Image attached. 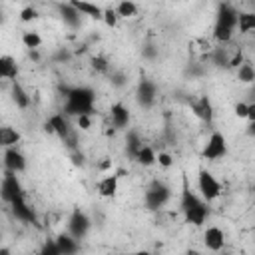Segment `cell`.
Wrapping results in <instances>:
<instances>
[{
  "label": "cell",
  "mask_w": 255,
  "mask_h": 255,
  "mask_svg": "<svg viewBox=\"0 0 255 255\" xmlns=\"http://www.w3.org/2000/svg\"><path fill=\"white\" fill-rule=\"evenodd\" d=\"M227 56H225V50H215V54H213V62L217 64V66H227Z\"/></svg>",
  "instance_id": "cell-36"
},
{
  "label": "cell",
  "mask_w": 255,
  "mask_h": 255,
  "mask_svg": "<svg viewBox=\"0 0 255 255\" xmlns=\"http://www.w3.org/2000/svg\"><path fill=\"white\" fill-rule=\"evenodd\" d=\"M189 255H201V253H197V251H191V253H189Z\"/></svg>",
  "instance_id": "cell-48"
},
{
  "label": "cell",
  "mask_w": 255,
  "mask_h": 255,
  "mask_svg": "<svg viewBox=\"0 0 255 255\" xmlns=\"http://www.w3.org/2000/svg\"><path fill=\"white\" fill-rule=\"evenodd\" d=\"M0 245H2V233H0Z\"/></svg>",
  "instance_id": "cell-49"
},
{
  "label": "cell",
  "mask_w": 255,
  "mask_h": 255,
  "mask_svg": "<svg viewBox=\"0 0 255 255\" xmlns=\"http://www.w3.org/2000/svg\"><path fill=\"white\" fill-rule=\"evenodd\" d=\"M102 20H104L110 28H114V26L118 24V14H116V10H114V8H106V10L102 12Z\"/></svg>",
  "instance_id": "cell-31"
},
{
  "label": "cell",
  "mask_w": 255,
  "mask_h": 255,
  "mask_svg": "<svg viewBox=\"0 0 255 255\" xmlns=\"http://www.w3.org/2000/svg\"><path fill=\"white\" fill-rule=\"evenodd\" d=\"M76 124H78V128H80V129H84V131H86V129H90V128H92V118H90L88 114L78 116V118H76Z\"/></svg>",
  "instance_id": "cell-34"
},
{
  "label": "cell",
  "mask_w": 255,
  "mask_h": 255,
  "mask_svg": "<svg viewBox=\"0 0 255 255\" xmlns=\"http://www.w3.org/2000/svg\"><path fill=\"white\" fill-rule=\"evenodd\" d=\"M28 54H30V58H32L34 62H38V60H40V54H38V50H28Z\"/></svg>",
  "instance_id": "cell-42"
},
{
  "label": "cell",
  "mask_w": 255,
  "mask_h": 255,
  "mask_svg": "<svg viewBox=\"0 0 255 255\" xmlns=\"http://www.w3.org/2000/svg\"><path fill=\"white\" fill-rule=\"evenodd\" d=\"M58 10H60V14H62V18H64V22L68 26H72V28L80 26V14L70 4H58Z\"/></svg>",
  "instance_id": "cell-22"
},
{
  "label": "cell",
  "mask_w": 255,
  "mask_h": 255,
  "mask_svg": "<svg viewBox=\"0 0 255 255\" xmlns=\"http://www.w3.org/2000/svg\"><path fill=\"white\" fill-rule=\"evenodd\" d=\"M155 163H159L161 167H171L173 165V157L167 153V151H159L155 155Z\"/></svg>",
  "instance_id": "cell-33"
},
{
  "label": "cell",
  "mask_w": 255,
  "mask_h": 255,
  "mask_svg": "<svg viewBox=\"0 0 255 255\" xmlns=\"http://www.w3.org/2000/svg\"><path fill=\"white\" fill-rule=\"evenodd\" d=\"M40 255H60V251H58V247H56L54 241H46L44 247H42V251H40Z\"/></svg>",
  "instance_id": "cell-35"
},
{
  "label": "cell",
  "mask_w": 255,
  "mask_h": 255,
  "mask_svg": "<svg viewBox=\"0 0 255 255\" xmlns=\"http://www.w3.org/2000/svg\"><path fill=\"white\" fill-rule=\"evenodd\" d=\"M225 153H227V141H225L223 133H219V131H213V133L209 135V139H207L205 147H203V157L213 161V159H219V157H223Z\"/></svg>",
  "instance_id": "cell-7"
},
{
  "label": "cell",
  "mask_w": 255,
  "mask_h": 255,
  "mask_svg": "<svg viewBox=\"0 0 255 255\" xmlns=\"http://www.w3.org/2000/svg\"><path fill=\"white\" fill-rule=\"evenodd\" d=\"M213 38H215L217 42H229V40L233 38V30L215 24V28H213Z\"/></svg>",
  "instance_id": "cell-29"
},
{
  "label": "cell",
  "mask_w": 255,
  "mask_h": 255,
  "mask_svg": "<svg viewBox=\"0 0 255 255\" xmlns=\"http://www.w3.org/2000/svg\"><path fill=\"white\" fill-rule=\"evenodd\" d=\"M56 247H58V251H60V255H76L78 253V249H80V243H78V239H74L72 235H68V233H60L58 237H56Z\"/></svg>",
  "instance_id": "cell-15"
},
{
  "label": "cell",
  "mask_w": 255,
  "mask_h": 255,
  "mask_svg": "<svg viewBox=\"0 0 255 255\" xmlns=\"http://www.w3.org/2000/svg\"><path fill=\"white\" fill-rule=\"evenodd\" d=\"M191 110H193V114H195L199 120H203V122H207V124L213 120V106H211V102H209L207 96H201V98H197L195 102H191Z\"/></svg>",
  "instance_id": "cell-13"
},
{
  "label": "cell",
  "mask_w": 255,
  "mask_h": 255,
  "mask_svg": "<svg viewBox=\"0 0 255 255\" xmlns=\"http://www.w3.org/2000/svg\"><path fill=\"white\" fill-rule=\"evenodd\" d=\"M155 155H157V153H155L149 145H141L139 151L135 153V161H137L139 165H143V167H149V165L155 163Z\"/></svg>",
  "instance_id": "cell-23"
},
{
  "label": "cell",
  "mask_w": 255,
  "mask_h": 255,
  "mask_svg": "<svg viewBox=\"0 0 255 255\" xmlns=\"http://www.w3.org/2000/svg\"><path fill=\"white\" fill-rule=\"evenodd\" d=\"M110 118H112L114 128L124 129V128H128V124H129V110H128L124 104L118 102V104L112 106V110H110Z\"/></svg>",
  "instance_id": "cell-14"
},
{
  "label": "cell",
  "mask_w": 255,
  "mask_h": 255,
  "mask_svg": "<svg viewBox=\"0 0 255 255\" xmlns=\"http://www.w3.org/2000/svg\"><path fill=\"white\" fill-rule=\"evenodd\" d=\"M22 44L28 48V50H38L40 44H42V38L38 32H24L22 36Z\"/></svg>",
  "instance_id": "cell-28"
},
{
  "label": "cell",
  "mask_w": 255,
  "mask_h": 255,
  "mask_svg": "<svg viewBox=\"0 0 255 255\" xmlns=\"http://www.w3.org/2000/svg\"><path fill=\"white\" fill-rule=\"evenodd\" d=\"M12 100H14V104L18 106V108H22V110H26L28 106H30V96H28V92L22 88V84H18V82H12Z\"/></svg>",
  "instance_id": "cell-21"
},
{
  "label": "cell",
  "mask_w": 255,
  "mask_h": 255,
  "mask_svg": "<svg viewBox=\"0 0 255 255\" xmlns=\"http://www.w3.org/2000/svg\"><path fill=\"white\" fill-rule=\"evenodd\" d=\"M100 167H102V169H108V167H110V161H104V163H100Z\"/></svg>",
  "instance_id": "cell-47"
},
{
  "label": "cell",
  "mask_w": 255,
  "mask_h": 255,
  "mask_svg": "<svg viewBox=\"0 0 255 255\" xmlns=\"http://www.w3.org/2000/svg\"><path fill=\"white\" fill-rule=\"evenodd\" d=\"M4 167L6 171H12V173H20L26 169V157L22 151H18L16 147H8L4 151Z\"/></svg>",
  "instance_id": "cell-8"
},
{
  "label": "cell",
  "mask_w": 255,
  "mask_h": 255,
  "mask_svg": "<svg viewBox=\"0 0 255 255\" xmlns=\"http://www.w3.org/2000/svg\"><path fill=\"white\" fill-rule=\"evenodd\" d=\"M153 54H155V52H153V50H151V46H147V50H145V56H149V58H151V56H153Z\"/></svg>",
  "instance_id": "cell-45"
},
{
  "label": "cell",
  "mask_w": 255,
  "mask_h": 255,
  "mask_svg": "<svg viewBox=\"0 0 255 255\" xmlns=\"http://www.w3.org/2000/svg\"><path fill=\"white\" fill-rule=\"evenodd\" d=\"M112 84H114V86H124V84H126V76H124L122 72L112 74Z\"/></svg>",
  "instance_id": "cell-39"
},
{
  "label": "cell",
  "mask_w": 255,
  "mask_h": 255,
  "mask_svg": "<svg viewBox=\"0 0 255 255\" xmlns=\"http://www.w3.org/2000/svg\"><path fill=\"white\" fill-rule=\"evenodd\" d=\"M197 189L201 193V199L203 201H213L221 195V183L215 179V175L207 169H201L199 175H197Z\"/></svg>",
  "instance_id": "cell-3"
},
{
  "label": "cell",
  "mask_w": 255,
  "mask_h": 255,
  "mask_svg": "<svg viewBox=\"0 0 255 255\" xmlns=\"http://www.w3.org/2000/svg\"><path fill=\"white\" fill-rule=\"evenodd\" d=\"M116 191H118V175L110 173V175H106L104 179L98 181V193L102 197H114Z\"/></svg>",
  "instance_id": "cell-19"
},
{
  "label": "cell",
  "mask_w": 255,
  "mask_h": 255,
  "mask_svg": "<svg viewBox=\"0 0 255 255\" xmlns=\"http://www.w3.org/2000/svg\"><path fill=\"white\" fill-rule=\"evenodd\" d=\"M92 68H94L96 72L106 74V72L110 70V62H108L104 56H94V58H92Z\"/></svg>",
  "instance_id": "cell-30"
},
{
  "label": "cell",
  "mask_w": 255,
  "mask_h": 255,
  "mask_svg": "<svg viewBox=\"0 0 255 255\" xmlns=\"http://www.w3.org/2000/svg\"><path fill=\"white\" fill-rule=\"evenodd\" d=\"M203 243L209 251H221L225 245V235L219 227H207L203 233Z\"/></svg>",
  "instance_id": "cell-12"
},
{
  "label": "cell",
  "mask_w": 255,
  "mask_h": 255,
  "mask_svg": "<svg viewBox=\"0 0 255 255\" xmlns=\"http://www.w3.org/2000/svg\"><path fill=\"white\" fill-rule=\"evenodd\" d=\"M247 108H249V104L239 102V104L235 106V116H237V118H247Z\"/></svg>",
  "instance_id": "cell-38"
},
{
  "label": "cell",
  "mask_w": 255,
  "mask_h": 255,
  "mask_svg": "<svg viewBox=\"0 0 255 255\" xmlns=\"http://www.w3.org/2000/svg\"><path fill=\"white\" fill-rule=\"evenodd\" d=\"M18 141H20V133L14 128H10V126L0 128V147L8 149V147H14Z\"/></svg>",
  "instance_id": "cell-20"
},
{
  "label": "cell",
  "mask_w": 255,
  "mask_h": 255,
  "mask_svg": "<svg viewBox=\"0 0 255 255\" xmlns=\"http://www.w3.org/2000/svg\"><path fill=\"white\" fill-rule=\"evenodd\" d=\"M237 16H239V12H237L233 6H229V4H219L215 24H217V26H225V28H229V30H235V28H237Z\"/></svg>",
  "instance_id": "cell-11"
},
{
  "label": "cell",
  "mask_w": 255,
  "mask_h": 255,
  "mask_svg": "<svg viewBox=\"0 0 255 255\" xmlns=\"http://www.w3.org/2000/svg\"><path fill=\"white\" fill-rule=\"evenodd\" d=\"M241 64H243V54H241V52H235V56L227 60V66H229V68H239Z\"/></svg>",
  "instance_id": "cell-37"
},
{
  "label": "cell",
  "mask_w": 255,
  "mask_h": 255,
  "mask_svg": "<svg viewBox=\"0 0 255 255\" xmlns=\"http://www.w3.org/2000/svg\"><path fill=\"white\" fill-rule=\"evenodd\" d=\"M237 80H239L241 84H251V82H255V70H253V66L243 62V64L239 66V72H237Z\"/></svg>",
  "instance_id": "cell-27"
},
{
  "label": "cell",
  "mask_w": 255,
  "mask_h": 255,
  "mask_svg": "<svg viewBox=\"0 0 255 255\" xmlns=\"http://www.w3.org/2000/svg\"><path fill=\"white\" fill-rule=\"evenodd\" d=\"M56 60H70V52L60 50V52H58V56H56Z\"/></svg>",
  "instance_id": "cell-41"
},
{
  "label": "cell",
  "mask_w": 255,
  "mask_h": 255,
  "mask_svg": "<svg viewBox=\"0 0 255 255\" xmlns=\"http://www.w3.org/2000/svg\"><path fill=\"white\" fill-rule=\"evenodd\" d=\"M18 76V64L12 56H0V80H12L16 82Z\"/></svg>",
  "instance_id": "cell-17"
},
{
  "label": "cell",
  "mask_w": 255,
  "mask_h": 255,
  "mask_svg": "<svg viewBox=\"0 0 255 255\" xmlns=\"http://www.w3.org/2000/svg\"><path fill=\"white\" fill-rule=\"evenodd\" d=\"M181 211H183V217L187 223L191 225H203V221L207 219L209 215V207H207V201H203L199 195H195L187 183L183 185V191H181Z\"/></svg>",
  "instance_id": "cell-2"
},
{
  "label": "cell",
  "mask_w": 255,
  "mask_h": 255,
  "mask_svg": "<svg viewBox=\"0 0 255 255\" xmlns=\"http://www.w3.org/2000/svg\"><path fill=\"white\" fill-rule=\"evenodd\" d=\"M143 143H141V139H139V135H137V131H128V155L131 157V159H135V153L139 151V147H141Z\"/></svg>",
  "instance_id": "cell-25"
},
{
  "label": "cell",
  "mask_w": 255,
  "mask_h": 255,
  "mask_svg": "<svg viewBox=\"0 0 255 255\" xmlns=\"http://www.w3.org/2000/svg\"><path fill=\"white\" fill-rule=\"evenodd\" d=\"M20 197H24V189H22L18 175L12 171H6L2 177V183H0V199L6 203H12Z\"/></svg>",
  "instance_id": "cell-4"
},
{
  "label": "cell",
  "mask_w": 255,
  "mask_h": 255,
  "mask_svg": "<svg viewBox=\"0 0 255 255\" xmlns=\"http://www.w3.org/2000/svg\"><path fill=\"white\" fill-rule=\"evenodd\" d=\"M155 94H157V86L151 80H141L137 86V104L143 108H151L155 102Z\"/></svg>",
  "instance_id": "cell-9"
},
{
  "label": "cell",
  "mask_w": 255,
  "mask_h": 255,
  "mask_svg": "<svg viewBox=\"0 0 255 255\" xmlns=\"http://www.w3.org/2000/svg\"><path fill=\"white\" fill-rule=\"evenodd\" d=\"M237 26H239V32H243V34L255 30V14H251V12H241V14L237 16Z\"/></svg>",
  "instance_id": "cell-24"
},
{
  "label": "cell",
  "mask_w": 255,
  "mask_h": 255,
  "mask_svg": "<svg viewBox=\"0 0 255 255\" xmlns=\"http://www.w3.org/2000/svg\"><path fill=\"white\" fill-rule=\"evenodd\" d=\"M36 18H38V10H36L34 6L22 8V12H20V20H22V22H32V20H36Z\"/></svg>",
  "instance_id": "cell-32"
},
{
  "label": "cell",
  "mask_w": 255,
  "mask_h": 255,
  "mask_svg": "<svg viewBox=\"0 0 255 255\" xmlns=\"http://www.w3.org/2000/svg\"><path fill=\"white\" fill-rule=\"evenodd\" d=\"M68 4H70V6H72V8H74V10L80 14V16L84 14V16L96 18V20H100V18H102V12H104L100 6L90 4V2H82V0H80V2H78V0H72V2H68Z\"/></svg>",
  "instance_id": "cell-18"
},
{
  "label": "cell",
  "mask_w": 255,
  "mask_h": 255,
  "mask_svg": "<svg viewBox=\"0 0 255 255\" xmlns=\"http://www.w3.org/2000/svg\"><path fill=\"white\" fill-rule=\"evenodd\" d=\"M129 255H151L149 251H135V253H129Z\"/></svg>",
  "instance_id": "cell-46"
},
{
  "label": "cell",
  "mask_w": 255,
  "mask_h": 255,
  "mask_svg": "<svg viewBox=\"0 0 255 255\" xmlns=\"http://www.w3.org/2000/svg\"><path fill=\"white\" fill-rule=\"evenodd\" d=\"M10 209H12V215H14L18 221H22V223H36V213H34V209L26 203L24 197L12 201V203H10Z\"/></svg>",
  "instance_id": "cell-10"
},
{
  "label": "cell",
  "mask_w": 255,
  "mask_h": 255,
  "mask_svg": "<svg viewBox=\"0 0 255 255\" xmlns=\"http://www.w3.org/2000/svg\"><path fill=\"white\" fill-rule=\"evenodd\" d=\"M62 94L66 96V106H64V112L68 116H92L94 112V90L92 88H86V86H76V88H66L62 90Z\"/></svg>",
  "instance_id": "cell-1"
},
{
  "label": "cell",
  "mask_w": 255,
  "mask_h": 255,
  "mask_svg": "<svg viewBox=\"0 0 255 255\" xmlns=\"http://www.w3.org/2000/svg\"><path fill=\"white\" fill-rule=\"evenodd\" d=\"M0 255H12V251H10L8 247H2V245H0Z\"/></svg>",
  "instance_id": "cell-43"
},
{
  "label": "cell",
  "mask_w": 255,
  "mask_h": 255,
  "mask_svg": "<svg viewBox=\"0 0 255 255\" xmlns=\"http://www.w3.org/2000/svg\"><path fill=\"white\" fill-rule=\"evenodd\" d=\"M169 197H171L169 187L165 183H161V181H153L147 187V191L143 195V201H145L147 209H159L169 201Z\"/></svg>",
  "instance_id": "cell-5"
},
{
  "label": "cell",
  "mask_w": 255,
  "mask_h": 255,
  "mask_svg": "<svg viewBox=\"0 0 255 255\" xmlns=\"http://www.w3.org/2000/svg\"><path fill=\"white\" fill-rule=\"evenodd\" d=\"M0 22H2V12H0Z\"/></svg>",
  "instance_id": "cell-50"
},
{
  "label": "cell",
  "mask_w": 255,
  "mask_h": 255,
  "mask_svg": "<svg viewBox=\"0 0 255 255\" xmlns=\"http://www.w3.org/2000/svg\"><path fill=\"white\" fill-rule=\"evenodd\" d=\"M90 217L80 211V209H74L70 219H68V235H72L74 239H82L86 237V233L90 231Z\"/></svg>",
  "instance_id": "cell-6"
},
{
  "label": "cell",
  "mask_w": 255,
  "mask_h": 255,
  "mask_svg": "<svg viewBox=\"0 0 255 255\" xmlns=\"http://www.w3.org/2000/svg\"><path fill=\"white\" fill-rule=\"evenodd\" d=\"M114 10H116L118 18H128V16H135L137 6H135L133 2H129V0H124V2H120V4H118Z\"/></svg>",
  "instance_id": "cell-26"
},
{
  "label": "cell",
  "mask_w": 255,
  "mask_h": 255,
  "mask_svg": "<svg viewBox=\"0 0 255 255\" xmlns=\"http://www.w3.org/2000/svg\"><path fill=\"white\" fill-rule=\"evenodd\" d=\"M74 163H76V165H82V155L76 153V155H74Z\"/></svg>",
  "instance_id": "cell-44"
},
{
  "label": "cell",
  "mask_w": 255,
  "mask_h": 255,
  "mask_svg": "<svg viewBox=\"0 0 255 255\" xmlns=\"http://www.w3.org/2000/svg\"><path fill=\"white\" fill-rule=\"evenodd\" d=\"M247 120L251 124H255V104H249V108H247Z\"/></svg>",
  "instance_id": "cell-40"
},
{
  "label": "cell",
  "mask_w": 255,
  "mask_h": 255,
  "mask_svg": "<svg viewBox=\"0 0 255 255\" xmlns=\"http://www.w3.org/2000/svg\"><path fill=\"white\" fill-rule=\"evenodd\" d=\"M50 128H52V133H56V135H60L62 139H66L70 133H72V129H70V124H68V120L62 116V114H54L48 122H46Z\"/></svg>",
  "instance_id": "cell-16"
}]
</instances>
